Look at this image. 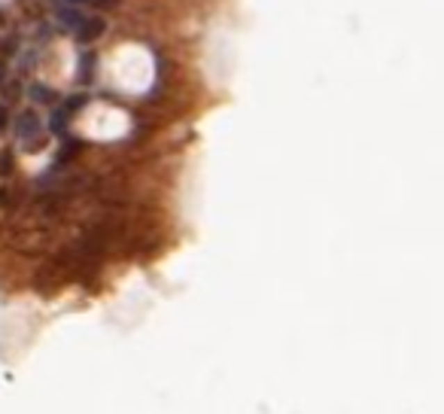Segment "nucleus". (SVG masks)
<instances>
[{
	"mask_svg": "<svg viewBox=\"0 0 444 414\" xmlns=\"http://www.w3.org/2000/svg\"><path fill=\"white\" fill-rule=\"evenodd\" d=\"M10 122H13V107H10V104L0 101V134L10 129Z\"/></svg>",
	"mask_w": 444,
	"mask_h": 414,
	"instance_id": "obj_12",
	"label": "nucleus"
},
{
	"mask_svg": "<svg viewBox=\"0 0 444 414\" xmlns=\"http://www.w3.org/2000/svg\"><path fill=\"white\" fill-rule=\"evenodd\" d=\"M58 3H67V6H92V0H58Z\"/></svg>",
	"mask_w": 444,
	"mask_h": 414,
	"instance_id": "obj_15",
	"label": "nucleus"
},
{
	"mask_svg": "<svg viewBox=\"0 0 444 414\" xmlns=\"http://www.w3.org/2000/svg\"><path fill=\"white\" fill-rule=\"evenodd\" d=\"M79 147H83V143H79L76 138H64V143H61V149H58V156H55V165H52V171H61L64 165H70L76 158V153H79Z\"/></svg>",
	"mask_w": 444,
	"mask_h": 414,
	"instance_id": "obj_8",
	"label": "nucleus"
},
{
	"mask_svg": "<svg viewBox=\"0 0 444 414\" xmlns=\"http://www.w3.org/2000/svg\"><path fill=\"white\" fill-rule=\"evenodd\" d=\"M10 131H13V140L19 143L25 153H40V149H46V143H49V134L43 129V116H40L37 107H22L19 113H13Z\"/></svg>",
	"mask_w": 444,
	"mask_h": 414,
	"instance_id": "obj_1",
	"label": "nucleus"
},
{
	"mask_svg": "<svg viewBox=\"0 0 444 414\" xmlns=\"http://www.w3.org/2000/svg\"><path fill=\"white\" fill-rule=\"evenodd\" d=\"M58 104H61V110H64V113H67L70 119H74V116H79V113H83V110L88 107V94H85V92L64 94V98H61Z\"/></svg>",
	"mask_w": 444,
	"mask_h": 414,
	"instance_id": "obj_9",
	"label": "nucleus"
},
{
	"mask_svg": "<svg viewBox=\"0 0 444 414\" xmlns=\"http://www.w3.org/2000/svg\"><path fill=\"white\" fill-rule=\"evenodd\" d=\"M70 122H74V119L64 113L61 104H55V107H49V116L43 119V129H46V134H49V138L64 140V138L70 134Z\"/></svg>",
	"mask_w": 444,
	"mask_h": 414,
	"instance_id": "obj_5",
	"label": "nucleus"
},
{
	"mask_svg": "<svg viewBox=\"0 0 444 414\" xmlns=\"http://www.w3.org/2000/svg\"><path fill=\"white\" fill-rule=\"evenodd\" d=\"M104 31H107V19H104V15H85V19L79 22V28L74 31V40L79 46H92L94 40L104 37Z\"/></svg>",
	"mask_w": 444,
	"mask_h": 414,
	"instance_id": "obj_3",
	"label": "nucleus"
},
{
	"mask_svg": "<svg viewBox=\"0 0 444 414\" xmlns=\"http://www.w3.org/2000/svg\"><path fill=\"white\" fill-rule=\"evenodd\" d=\"M6 76H10V61H0V85H3Z\"/></svg>",
	"mask_w": 444,
	"mask_h": 414,
	"instance_id": "obj_14",
	"label": "nucleus"
},
{
	"mask_svg": "<svg viewBox=\"0 0 444 414\" xmlns=\"http://www.w3.org/2000/svg\"><path fill=\"white\" fill-rule=\"evenodd\" d=\"M94 70H98V52L83 46V52L76 55V85L88 89V85L94 83Z\"/></svg>",
	"mask_w": 444,
	"mask_h": 414,
	"instance_id": "obj_4",
	"label": "nucleus"
},
{
	"mask_svg": "<svg viewBox=\"0 0 444 414\" xmlns=\"http://www.w3.org/2000/svg\"><path fill=\"white\" fill-rule=\"evenodd\" d=\"M22 49V37H19V31H10L3 40H0V61H13L15 55H19Z\"/></svg>",
	"mask_w": 444,
	"mask_h": 414,
	"instance_id": "obj_10",
	"label": "nucleus"
},
{
	"mask_svg": "<svg viewBox=\"0 0 444 414\" xmlns=\"http://www.w3.org/2000/svg\"><path fill=\"white\" fill-rule=\"evenodd\" d=\"M22 98H25V79L10 74V76L3 79V85H0V101L13 107V104H19Z\"/></svg>",
	"mask_w": 444,
	"mask_h": 414,
	"instance_id": "obj_7",
	"label": "nucleus"
},
{
	"mask_svg": "<svg viewBox=\"0 0 444 414\" xmlns=\"http://www.w3.org/2000/svg\"><path fill=\"white\" fill-rule=\"evenodd\" d=\"M119 0H92V6H101V10H113Z\"/></svg>",
	"mask_w": 444,
	"mask_h": 414,
	"instance_id": "obj_13",
	"label": "nucleus"
},
{
	"mask_svg": "<svg viewBox=\"0 0 444 414\" xmlns=\"http://www.w3.org/2000/svg\"><path fill=\"white\" fill-rule=\"evenodd\" d=\"M25 101L37 110H49L61 101V94H58V89H52L49 83H43V79H31L25 85Z\"/></svg>",
	"mask_w": 444,
	"mask_h": 414,
	"instance_id": "obj_2",
	"label": "nucleus"
},
{
	"mask_svg": "<svg viewBox=\"0 0 444 414\" xmlns=\"http://www.w3.org/2000/svg\"><path fill=\"white\" fill-rule=\"evenodd\" d=\"M13 171H15V149L6 147V149H0V177L6 180Z\"/></svg>",
	"mask_w": 444,
	"mask_h": 414,
	"instance_id": "obj_11",
	"label": "nucleus"
},
{
	"mask_svg": "<svg viewBox=\"0 0 444 414\" xmlns=\"http://www.w3.org/2000/svg\"><path fill=\"white\" fill-rule=\"evenodd\" d=\"M83 19H85L83 6H67V3H58V6H55V25H58L61 31H70V34H74Z\"/></svg>",
	"mask_w": 444,
	"mask_h": 414,
	"instance_id": "obj_6",
	"label": "nucleus"
}]
</instances>
